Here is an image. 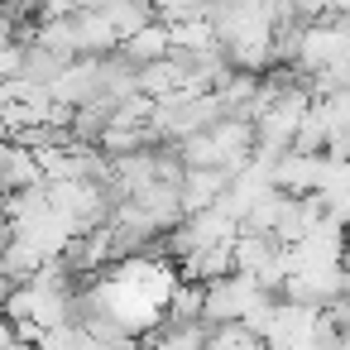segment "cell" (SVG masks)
Returning <instances> with one entry per match:
<instances>
[{
	"instance_id": "cell-1",
	"label": "cell",
	"mask_w": 350,
	"mask_h": 350,
	"mask_svg": "<svg viewBox=\"0 0 350 350\" xmlns=\"http://www.w3.org/2000/svg\"><path fill=\"white\" fill-rule=\"evenodd\" d=\"M10 240H15V230H10L5 221H0V259H5V250H10Z\"/></svg>"
}]
</instances>
